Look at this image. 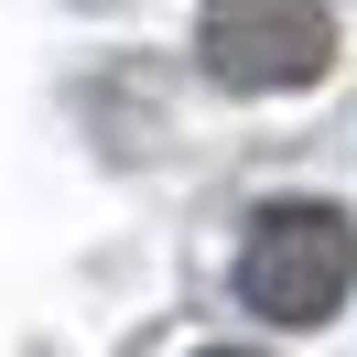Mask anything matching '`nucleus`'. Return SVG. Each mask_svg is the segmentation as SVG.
<instances>
[{
  "mask_svg": "<svg viewBox=\"0 0 357 357\" xmlns=\"http://www.w3.org/2000/svg\"><path fill=\"white\" fill-rule=\"evenodd\" d=\"M357 292V227L335 206H260L238 238V303L271 314V325H325Z\"/></svg>",
  "mask_w": 357,
  "mask_h": 357,
  "instance_id": "nucleus-1",
  "label": "nucleus"
},
{
  "mask_svg": "<svg viewBox=\"0 0 357 357\" xmlns=\"http://www.w3.org/2000/svg\"><path fill=\"white\" fill-rule=\"evenodd\" d=\"M206 76L217 87H314V76L335 66V11L325 0H206Z\"/></svg>",
  "mask_w": 357,
  "mask_h": 357,
  "instance_id": "nucleus-2",
  "label": "nucleus"
},
{
  "mask_svg": "<svg viewBox=\"0 0 357 357\" xmlns=\"http://www.w3.org/2000/svg\"><path fill=\"white\" fill-rule=\"evenodd\" d=\"M217 357H249V347H217Z\"/></svg>",
  "mask_w": 357,
  "mask_h": 357,
  "instance_id": "nucleus-3",
  "label": "nucleus"
}]
</instances>
